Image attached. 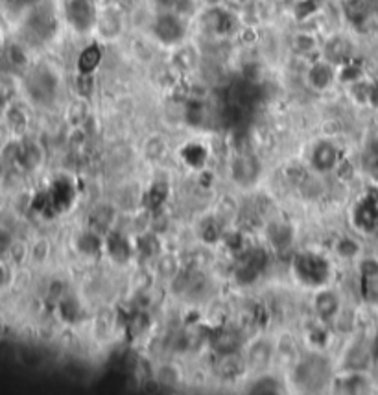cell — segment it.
<instances>
[{"mask_svg": "<svg viewBox=\"0 0 378 395\" xmlns=\"http://www.w3.org/2000/svg\"><path fill=\"white\" fill-rule=\"evenodd\" d=\"M315 305H317V310L321 312V316H334L336 310H338V297L330 294V292H323L317 297Z\"/></svg>", "mask_w": 378, "mask_h": 395, "instance_id": "5b68a950", "label": "cell"}, {"mask_svg": "<svg viewBox=\"0 0 378 395\" xmlns=\"http://www.w3.org/2000/svg\"><path fill=\"white\" fill-rule=\"evenodd\" d=\"M293 272L306 286H323L329 281L330 266L317 253H301L293 259Z\"/></svg>", "mask_w": 378, "mask_h": 395, "instance_id": "6da1fadb", "label": "cell"}, {"mask_svg": "<svg viewBox=\"0 0 378 395\" xmlns=\"http://www.w3.org/2000/svg\"><path fill=\"white\" fill-rule=\"evenodd\" d=\"M314 163L317 164L320 170L332 169L334 163H336V152H334V148H330L329 144L320 146L314 154Z\"/></svg>", "mask_w": 378, "mask_h": 395, "instance_id": "277c9868", "label": "cell"}, {"mask_svg": "<svg viewBox=\"0 0 378 395\" xmlns=\"http://www.w3.org/2000/svg\"><path fill=\"white\" fill-rule=\"evenodd\" d=\"M68 17H70V23H74L78 30L90 28L93 21H95V14H93L89 0H73L68 4Z\"/></svg>", "mask_w": 378, "mask_h": 395, "instance_id": "3957f363", "label": "cell"}, {"mask_svg": "<svg viewBox=\"0 0 378 395\" xmlns=\"http://www.w3.org/2000/svg\"><path fill=\"white\" fill-rule=\"evenodd\" d=\"M377 354H378V340H377Z\"/></svg>", "mask_w": 378, "mask_h": 395, "instance_id": "8992f818", "label": "cell"}, {"mask_svg": "<svg viewBox=\"0 0 378 395\" xmlns=\"http://www.w3.org/2000/svg\"><path fill=\"white\" fill-rule=\"evenodd\" d=\"M155 36L167 45H176L185 36V28H183V23L177 15L164 14L155 23Z\"/></svg>", "mask_w": 378, "mask_h": 395, "instance_id": "7a4b0ae2", "label": "cell"}]
</instances>
